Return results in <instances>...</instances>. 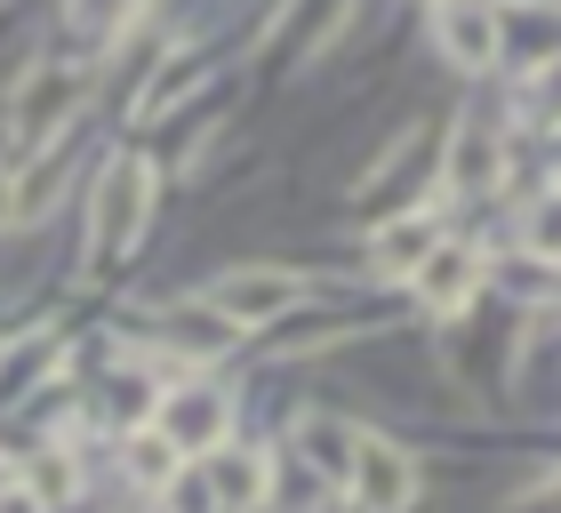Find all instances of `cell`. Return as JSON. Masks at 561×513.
Returning <instances> with one entry per match:
<instances>
[{
	"label": "cell",
	"mask_w": 561,
	"mask_h": 513,
	"mask_svg": "<svg viewBox=\"0 0 561 513\" xmlns=\"http://www.w3.org/2000/svg\"><path fill=\"white\" fill-rule=\"evenodd\" d=\"M297 442L313 449V466H321V474H353V433H345L337 418H305V425H297Z\"/></svg>",
	"instance_id": "obj_12"
},
{
	"label": "cell",
	"mask_w": 561,
	"mask_h": 513,
	"mask_svg": "<svg viewBox=\"0 0 561 513\" xmlns=\"http://www.w3.org/2000/svg\"><path fill=\"white\" fill-rule=\"evenodd\" d=\"M473 289H481V256L473 249H433L417 265V297L433 305V314H466Z\"/></svg>",
	"instance_id": "obj_9"
},
{
	"label": "cell",
	"mask_w": 561,
	"mask_h": 513,
	"mask_svg": "<svg viewBox=\"0 0 561 513\" xmlns=\"http://www.w3.org/2000/svg\"><path fill=\"white\" fill-rule=\"evenodd\" d=\"M522 241H529V256H561V193L522 217Z\"/></svg>",
	"instance_id": "obj_14"
},
{
	"label": "cell",
	"mask_w": 561,
	"mask_h": 513,
	"mask_svg": "<svg viewBox=\"0 0 561 513\" xmlns=\"http://www.w3.org/2000/svg\"><path fill=\"white\" fill-rule=\"evenodd\" d=\"M0 353H9V345H0Z\"/></svg>",
	"instance_id": "obj_18"
},
{
	"label": "cell",
	"mask_w": 561,
	"mask_h": 513,
	"mask_svg": "<svg viewBox=\"0 0 561 513\" xmlns=\"http://www.w3.org/2000/svg\"><path fill=\"white\" fill-rule=\"evenodd\" d=\"M81 105H89V65L48 57V65L24 72L16 96H9V137L16 145H48V137H65V128H72Z\"/></svg>",
	"instance_id": "obj_2"
},
{
	"label": "cell",
	"mask_w": 561,
	"mask_h": 513,
	"mask_svg": "<svg viewBox=\"0 0 561 513\" xmlns=\"http://www.w3.org/2000/svg\"><path fill=\"white\" fill-rule=\"evenodd\" d=\"M201 474H209V498H217V513H257L265 505V449H209L201 457Z\"/></svg>",
	"instance_id": "obj_7"
},
{
	"label": "cell",
	"mask_w": 561,
	"mask_h": 513,
	"mask_svg": "<svg viewBox=\"0 0 561 513\" xmlns=\"http://www.w3.org/2000/svg\"><path fill=\"white\" fill-rule=\"evenodd\" d=\"M176 457H185V449H176L169 433H137V442H129V466H137V481H169V474H176Z\"/></svg>",
	"instance_id": "obj_13"
},
{
	"label": "cell",
	"mask_w": 561,
	"mask_h": 513,
	"mask_svg": "<svg viewBox=\"0 0 561 513\" xmlns=\"http://www.w3.org/2000/svg\"><path fill=\"white\" fill-rule=\"evenodd\" d=\"M505 513H561V481H553V490H538V498H522V505H505Z\"/></svg>",
	"instance_id": "obj_16"
},
{
	"label": "cell",
	"mask_w": 561,
	"mask_h": 513,
	"mask_svg": "<svg viewBox=\"0 0 561 513\" xmlns=\"http://www.w3.org/2000/svg\"><path fill=\"white\" fill-rule=\"evenodd\" d=\"M433 41H442V57H449L457 72L497 65V41H505L497 0H433Z\"/></svg>",
	"instance_id": "obj_5"
},
{
	"label": "cell",
	"mask_w": 561,
	"mask_h": 513,
	"mask_svg": "<svg viewBox=\"0 0 561 513\" xmlns=\"http://www.w3.org/2000/svg\"><path fill=\"white\" fill-rule=\"evenodd\" d=\"M425 256H433V209H410V217H393V225H377V233H369V273L377 281L417 273Z\"/></svg>",
	"instance_id": "obj_8"
},
{
	"label": "cell",
	"mask_w": 561,
	"mask_h": 513,
	"mask_svg": "<svg viewBox=\"0 0 561 513\" xmlns=\"http://www.w3.org/2000/svg\"><path fill=\"white\" fill-rule=\"evenodd\" d=\"M313 297V281H305L297 265H233L209 289V305L233 329H265V321H280V314H297V305Z\"/></svg>",
	"instance_id": "obj_3"
},
{
	"label": "cell",
	"mask_w": 561,
	"mask_h": 513,
	"mask_svg": "<svg viewBox=\"0 0 561 513\" xmlns=\"http://www.w3.org/2000/svg\"><path fill=\"white\" fill-rule=\"evenodd\" d=\"M225 425H233V409H225V394H209V385H176L161 401V433L176 449H193V457L225 449Z\"/></svg>",
	"instance_id": "obj_6"
},
{
	"label": "cell",
	"mask_w": 561,
	"mask_h": 513,
	"mask_svg": "<svg viewBox=\"0 0 561 513\" xmlns=\"http://www.w3.org/2000/svg\"><path fill=\"white\" fill-rule=\"evenodd\" d=\"M497 128L490 121H457V145H449V193H490L497 185Z\"/></svg>",
	"instance_id": "obj_10"
},
{
	"label": "cell",
	"mask_w": 561,
	"mask_h": 513,
	"mask_svg": "<svg viewBox=\"0 0 561 513\" xmlns=\"http://www.w3.org/2000/svg\"><path fill=\"white\" fill-rule=\"evenodd\" d=\"M129 9H137V0H72V16H81L89 33H121V24H129Z\"/></svg>",
	"instance_id": "obj_15"
},
{
	"label": "cell",
	"mask_w": 561,
	"mask_h": 513,
	"mask_svg": "<svg viewBox=\"0 0 561 513\" xmlns=\"http://www.w3.org/2000/svg\"><path fill=\"white\" fill-rule=\"evenodd\" d=\"M9 225H16V185L0 176V233H9Z\"/></svg>",
	"instance_id": "obj_17"
},
{
	"label": "cell",
	"mask_w": 561,
	"mask_h": 513,
	"mask_svg": "<svg viewBox=\"0 0 561 513\" xmlns=\"http://www.w3.org/2000/svg\"><path fill=\"white\" fill-rule=\"evenodd\" d=\"M345 490L362 513H410L417 498V466H410V449L386 442V433H353V474H345Z\"/></svg>",
	"instance_id": "obj_4"
},
{
	"label": "cell",
	"mask_w": 561,
	"mask_h": 513,
	"mask_svg": "<svg viewBox=\"0 0 561 513\" xmlns=\"http://www.w3.org/2000/svg\"><path fill=\"white\" fill-rule=\"evenodd\" d=\"M241 329L217 314V305H169V345H185L193 362H209V353H225Z\"/></svg>",
	"instance_id": "obj_11"
},
{
	"label": "cell",
	"mask_w": 561,
	"mask_h": 513,
	"mask_svg": "<svg viewBox=\"0 0 561 513\" xmlns=\"http://www.w3.org/2000/svg\"><path fill=\"white\" fill-rule=\"evenodd\" d=\"M152 217V161L145 152H121V161L96 176V217H89V265H121L145 241Z\"/></svg>",
	"instance_id": "obj_1"
}]
</instances>
